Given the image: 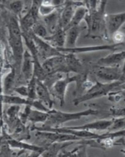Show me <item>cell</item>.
<instances>
[{
    "mask_svg": "<svg viewBox=\"0 0 125 157\" xmlns=\"http://www.w3.org/2000/svg\"><path fill=\"white\" fill-rule=\"evenodd\" d=\"M31 106H26L25 110L27 114V121H32L33 124L45 123L49 117V112H41L37 109H32Z\"/></svg>",
    "mask_w": 125,
    "mask_h": 157,
    "instance_id": "22",
    "label": "cell"
},
{
    "mask_svg": "<svg viewBox=\"0 0 125 157\" xmlns=\"http://www.w3.org/2000/svg\"><path fill=\"white\" fill-rule=\"evenodd\" d=\"M114 120L115 119H110V120H99V121H96L92 123H89L87 124H84L83 126H66L68 128H71V129H75V130H106L108 128H110V127L112 126L114 123Z\"/></svg>",
    "mask_w": 125,
    "mask_h": 157,
    "instance_id": "16",
    "label": "cell"
},
{
    "mask_svg": "<svg viewBox=\"0 0 125 157\" xmlns=\"http://www.w3.org/2000/svg\"><path fill=\"white\" fill-rule=\"evenodd\" d=\"M28 87V99L30 100H37V78L33 76L32 79L28 82L27 84Z\"/></svg>",
    "mask_w": 125,
    "mask_h": 157,
    "instance_id": "31",
    "label": "cell"
},
{
    "mask_svg": "<svg viewBox=\"0 0 125 157\" xmlns=\"http://www.w3.org/2000/svg\"><path fill=\"white\" fill-rule=\"evenodd\" d=\"M21 73L27 82H29L34 76V59L28 49H25L24 52Z\"/></svg>",
    "mask_w": 125,
    "mask_h": 157,
    "instance_id": "14",
    "label": "cell"
},
{
    "mask_svg": "<svg viewBox=\"0 0 125 157\" xmlns=\"http://www.w3.org/2000/svg\"><path fill=\"white\" fill-rule=\"evenodd\" d=\"M30 34H31L32 37L35 42V44L37 46L39 56H41V58H43L44 59L46 60L47 59L54 57V56H60L64 54L60 53L57 48L54 47L47 41L34 35L31 31H30Z\"/></svg>",
    "mask_w": 125,
    "mask_h": 157,
    "instance_id": "10",
    "label": "cell"
},
{
    "mask_svg": "<svg viewBox=\"0 0 125 157\" xmlns=\"http://www.w3.org/2000/svg\"><path fill=\"white\" fill-rule=\"evenodd\" d=\"M65 59L70 72L72 71V72L76 73L77 75L86 73L84 65L74 54H65Z\"/></svg>",
    "mask_w": 125,
    "mask_h": 157,
    "instance_id": "20",
    "label": "cell"
},
{
    "mask_svg": "<svg viewBox=\"0 0 125 157\" xmlns=\"http://www.w3.org/2000/svg\"><path fill=\"white\" fill-rule=\"evenodd\" d=\"M107 1L100 2V6L94 10H88L84 20L87 26L86 38L100 39L109 41L106 25V14L105 7Z\"/></svg>",
    "mask_w": 125,
    "mask_h": 157,
    "instance_id": "2",
    "label": "cell"
},
{
    "mask_svg": "<svg viewBox=\"0 0 125 157\" xmlns=\"http://www.w3.org/2000/svg\"><path fill=\"white\" fill-rule=\"evenodd\" d=\"M125 128V117L119 119H115L112 126H111L109 130L110 131H117L121 130Z\"/></svg>",
    "mask_w": 125,
    "mask_h": 157,
    "instance_id": "33",
    "label": "cell"
},
{
    "mask_svg": "<svg viewBox=\"0 0 125 157\" xmlns=\"http://www.w3.org/2000/svg\"><path fill=\"white\" fill-rule=\"evenodd\" d=\"M14 91L21 97H28V87L27 86H17L14 88Z\"/></svg>",
    "mask_w": 125,
    "mask_h": 157,
    "instance_id": "34",
    "label": "cell"
},
{
    "mask_svg": "<svg viewBox=\"0 0 125 157\" xmlns=\"http://www.w3.org/2000/svg\"><path fill=\"white\" fill-rule=\"evenodd\" d=\"M122 69H123V73H125V63H124V67H123V68H122Z\"/></svg>",
    "mask_w": 125,
    "mask_h": 157,
    "instance_id": "36",
    "label": "cell"
},
{
    "mask_svg": "<svg viewBox=\"0 0 125 157\" xmlns=\"http://www.w3.org/2000/svg\"><path fill=\"white\" fill-rule=\"evenodd\" d=\"M99 111L94 109L82 111L80 112L66 113L55 109H51L49 112V117L47 121L44 123L45 127H58L67 121L81 119L82 117L89 115H97Z\"/></svg>",
    "mask_w": 125,
    "mask_h": 157,
    "instance_id": "3",
    "label": "cell"
},
{
    "mask_svg": "<svg viewBox=\"0 0 125 157\" xmlns=\"http://www.w3.org/2000/svg\"><path fill=\"white\" fill-rule=\"evenodd\" d=\"M125 35L123 32H117L116 33L112 36L113 41H115V44H122V41L124 40Z\"/></svg>",
    "mask_w": 125,
    "mask_h": 157,
    "instance_id": "35",
    "label": "cell"
},
{
    "mask_svg": "<svg viewBox=\"0 0 125 157\" xmlns=\"http://www.w3.org/2000/svg\"><path fill=\"white\" fill-rule=\"evenodd\" d=\"M31 32L34 35H36L38 37L42 39H45L47 36H49L48 35V31L45 27V25L43 23L40 22L39 21L35 24L34 27H32Z\"/></svg>",
    "mask_w": 125,
    "mask_h": 157,
    "instance_id": "29",
    "label": "cell"
},
{
    "mask_svg": "<svg viewBox=\"0 0 125 157\" xmlns=\"http://www.w3.org/2000/svg\"><path fill=\"white\" fill-rule=\"evenodd\" d=\"M37 136L44 138L47 140L54 142H64L70 141H82V139L74 135L64 134V133L49 132V131H37Z\"/></svg>",
    "mask_w": 125,
    "mask_h": 157,
    "instance_id": "12",
    "label": "cell"
},
{
    "mask_svg": "<svg viewBox=\"0 0 125 157\" xmlns=\"http://www.w3.org/2000/svg\"><path fill=\"white\" fill-rule=\"evenodd\" d=\"M122 45V44H115L110 45H102V46H92V47H80L74 48H57L60 53L67 54H80L86 53V52H92L96 51H104V50H110V51H115L117 49L119 46Z\"/></svg>",
    "mask_w": 125,
    "mask_h": 157,
    "instance_id": "11",
    "label": "cell"
},
{
    "mask_svg": "<svg viewBox=\"0 0 125 157\" xmlns=\"http://www.w3.org/2000/svg\"><path fill=\"white\" fill-rule=\"evenodd\" d=\"M62 8L57 9L53 13L43 17L44 25H45L50 35L53 34L60 27V14Z\"/></svg>",
    "mask_w": 125,
    "mask_h": 157,
    "instance_id": "18",
    "label": "cell"
},
{
    "mask_svg": "<svg viewBox=\"0 0 125 157\" xmlns=\"http://www.w3.org/2000/svg\"><path fill=\"white\" fill-rule=\"evenodd\" d=\"M125 59V51L111 54L106 57L100 59L96 63L100 66H117Z\"/></svg>",
    "mask_w": 125,
    "mask_h": 157,
    "instance_id": "21",
    "label": "cell"
},
{
    "mask_svg": "<svg viewBox=\"0 0 125 157\" xmlns=\"http://www.w3.org/2000/svg\"><path fill=\"white\" fill-rule=\"evenodd\" d=\"M124 83L125 82L123 81H117V82H111L109 84H102V83L97 82L96 85H94L90 89H89L84 95L76 98L73 101L74 104L77 105L83 101L107 95L109 92L112 91L114 89H117V87H119L120 85L124 84Z\"/></svg>",
    "mask_w": 125,
    "mask_h": 157,
    "instance_id": "5",
    "label": "cell"
},
{
    "mask_svg": "<svg viewBox=\"0 0 125 157\" xmlns=\"http://www.w3.org/2000/svg\"><path fill=\"white\" fill-rule=\"evenodd\" d=\"M92 72L100 80L107 82L119 81L123 75V69L117 66H100L96 65L92 69Z\"/></svg>",
    "mask_w": 125,
    "mask_h": 157,
    "instance_id": "6",
    "label": "cell"
},
{
    "mask_svg": "<svg viewBox=\"0 0 125 157\" xmlns=\"http://www.w3.org/2000/svg\"><path fill=\"white\" fill-rule=\"evenodd\" d=\"M5 3L6 4V7L11 11L13 15L17 17L19 19L20 18L23 12L25 2L22 1H11L5 2Z\"/></svg>",
    "mask_w": 125,
    "mask_h": 157,
    "instance_id": "28",
    "label": "cell"
},
{
    "mask_svg": "<svg viewBox=\"0 0 125 157\" xmlns=\"http://www.w3.org/2000/svg\"><path fill=\"white\" fill-rule=\"evenodd\" d=\"M17 71L16 69L14 67H12L11 68L10 72H9L5 77H4V80L2 81V90L4 91V92H10L11 90H14V82L15 78L17 77Z\"/></svg>",
    "mask_w": 125,
    "mask_h": 157,
    "instance_id": "27",
    "label": "cell"
},
{
    "mask_svg": "<svg viewBox=\"0 0 125 157\" xmlns=\"http://www.w3.org/2000/svg\"><path fill=\"white\" fill-rule=\"evenodd\" d=\"M125 137V128L121 130H117L115 132H108L106 133V134L99 135L98 139L100 140H102V139H115L117 138H124Z\"/></svg>",
    "mask_w": 125,
    "mask_h": 157,
    "instance_id": "32",
    "label": "cell"
},
{
    "mask_svg": "<svg viewBox=\"0 0 125 157\" xmlns=\"http://www.w3.org/2000/svg\"><path fill=\"white\" fill-rule=\"evenodd\" d=\"M5 139L10 147L17 148V149H20L21 150H26V151H28V150H29V151L35 152V153L39 154V156H41V154H42L46 149V148L29 144L23 142V141H19L18 140H17V139L12 138V137L10 136H5Z\"/></svg>",
    "mask_w": 125,
    "mask_h": 157,
    "instance_id": "17",
    "label": "cell"
},
{
    "mask_svg": "<svg viewBox=\"0 0 125 157\" xmlns=\"http://www.w3.org/2000/svg\"><path fill=\"white\" fill-rule=\"evenodd\" d=\"M81 6H85V2H76V1H66L64 5L62 8L60 14V27L63 29H66V28L69 25L70 21H72L74 12L76 8Z\"/></svg>",
    "mask_w": 125,
    "mask_h": 157,
    "instance_id": "9",
    "label": "cell"
},
{
    "mask_svg": "<svg viewBox=\"0 0 125 157\" xmlns=\"http://www.w3.org/2000/svg\"><path fill=\"white\" fill-rule=\"evenodd\" d=\"M85 78H87V72L86 74H78L72 77L69 75V73H68L64 78H58L49 87L51 94L57 99L60 102V106H63L65 104V95L68 85L72 82H76L77 84Z\"/></svg>",
    "mask_w": 125,
    "mask_h": 157,
    "instance_id": "4",
    "label": "cell"
},
{
    "mask_svg": "<svg viewBox=\"0 0 125 157\" xmlns=\"http://www.w3.org/2000/svg\"><path fill=\"white\" fill-rule=\"evenodd\" d=\"M42 67L48 76L57 75V74L70 73L66 62L65 54L47 59L43 62Z\"/></svg>",
    "mask_w": 125,
    "mask_h": 157,
    "instance_id": "7",
    "label": "cell"
},
{
    "mask_svg": "<svg viewBox=\"0 0 125 157\" xmlns=\"http://www.w3.org/2000/svg\"><path fill=\"white\" fill-rule=\"evenodd\" d=\"M84 29V27L80 26H76L69 28L67 32V39H66L65 47L67 48H74L76 47V42L80 36L81 32Z\"/></svg>",
    "mask_w": 125,
    "mask_h": 157,
    "instance_id": "25",
    "label": "cell"
},
{
    "mask_svg": "<svg viewBox=\"0 0 125 157\" xmlns=\"http://www.w3.org/2000/svg\"><path fill=\"white\" fill-rule=\"evenodd\" d=\"M87 13H88V10H87V8L85 6H81L76 8L75 12H74L73 18H72V21H70L68 27L66 28L65 31H67L71 27L80 26V22L82 20H84Z\"/></svg>",
    "mask_w": 125,
    "mask_h": 157,
    "instance_id": "26",
    "label": "cell"
},
{
    "mask_svg": "<svg viewBox=\"0 0 125 157\" xmlns=\"http://www.w3.org/2000/svg\"><path fill=\"white\" fill-rule=\"evenodd\" d=\"M125 22V12L106 15L107 30L109 36H111L119 31Z\"/></svg>",
    "mask_w": 125,
    "mask_h": 157,
    "instance_id": "13",
    "label": "cell"
},
{
    "mask_svg": "<svg viewBox=\"0 0 125 157\" xmlns=\"http://www.w3.org/2000/svg\"><path fill=\"white\" fill-rule=\"evenodd\" d=\"M18 17L10 15L6 19V25L8 29V41L12 52L14 59V67L16 69L17 75L21 72L23 55L25 50L22 44V32H21Z\"/></svg>",
    "mask_w": 125,
    "mask_h": 157,
    "instance_id": "1",
    "label": "cell"
},
{
    "mask_svg": "<svg viewBox=\"0 0 125 157\" xmlns=\"http://www.w3.org/2000/svg\"><path fill=\"white\" fill-rule=\"evenodd\" d=\"M57 9L52 4V1H42L39 7V15L41 17H46L53 13Z\"/></svg>",
    "mask_w": 125,
    "mask_h": 157,
    "instance_id": "30",
    "label": "cell"
},
{
    "mask_svg": "<svg viewBox=\"0 0 125 157\" xmlns=\"http://www.w3.org/2000/svg\"><path fill=\"white\" fill-rule=\"evenodd\" d=\"M66 39H67V32L62 28H59L53 34L47 36L44 39L55 48L65 47Z\"/></svg>",
    "mask_w": 125,
    "mask_h": 157,
    "instance_id": "19",
    "label": "cell"
},
{
    "mask_svg": "<svg viewBox=\"0 0 125 157\" xmlns=\"http://www.w3.org/2000/svg\"><path fill=\"white\" fill-rule=\"evenodd\" d=\"M1 99L2 104H12V105H26V106H31L32 107L33 103L34 100H30L29 99H25L22 97L19 96H14V95H9L2 94Z\"/></svg>",
    "mask_w": 125,
    "mask_h": 157,
    "instance_id": "23",
    "label": "cell"
},
{
    "mask_svg": "<svg viewBox=\"0 0 125 157\" xmlns=\"http://www.w3.org/2000/svg\"><path fill=\"white\" fill-rule=\"evenodd\" d=\"M42 1H33L31 9L25 16L19 19L22 32H29L39 19V7Z\"/></svg>",
    "mask_w": 125,
    "mask_h": 157,
    "instance_id": "8",
    "label": "cell"
},
{
    "mask_svg": "<svg viewBox=\"0 0 125 157\" xmlns=\"http://www.w3.org/2000/svg\"><path fill=\"white\" fill-rule=\"evenodd\" d=\"M37 99L42 102L48 109H52L53 101L51 98V92L47 85L41 81L37 78Z\"/></svg>",
    "mask_w": 125,
    "mask_h": 157,
    "instance_id": "15",
    "label": "cell"
},
{
    "mask_svg": "<svg viewBox=\"0 0 125 157\" xmlns=\"http://www.w3.org/2000/svg\"><path fill=\"white\" fill-rule=\"evenodd\" d=\"M74 141H64V142H54L49 147L46 148L45 151L41 154V156H56L58 154L68 146L74 144Z\"/></svg>",
    "mask_w": 125,
    "mask_h": 157,
    "instance_id": "24",
    "label": "cell"
}]
</instances>
